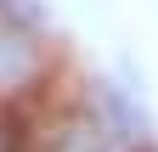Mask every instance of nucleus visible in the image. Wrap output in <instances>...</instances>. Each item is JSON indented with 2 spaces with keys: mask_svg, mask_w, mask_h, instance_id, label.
<instances>
[{
  "mask_svg": "<svg viewBox=\"0 0 158 152\" xmlns=\"http://www.w3.org/2000/svg\"><path fill=\"white\" fill-rule=\"evenodd\" d=\"M62 79V56L51 45V28L17 23L0 11V118L45 102Z\"/></svg>",
  "mask_w": 158,
  "mask_h": 152,
  "instance_id": "obj_1",
  "label": "nucleus"
}]
</instances>
